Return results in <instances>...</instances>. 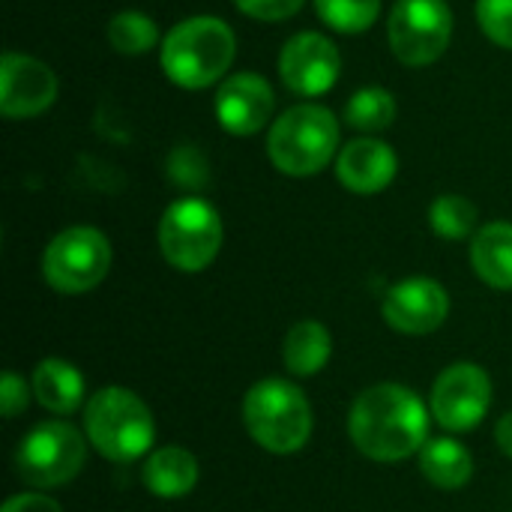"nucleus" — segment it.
Instances as JSON below:
<instances>
[{"instance_id":"nucleus-4","label":"nucleus","mask_w":512,"mask_h":512,"mask_svg":"<svg viewBox=\"0 0 512 512\" xmlns=\"http://www.w3.org/2000/svg\"><path fill=\"white\" fill-rule=\"evenodd\" d=\"M243 423L258 447L288 456L303 450L312 435V405L300 387L267 378L246 393Z\"/></svg>"},{"instance_id":"nucleus-5","label":"nucleus","mask_w":512,"mask_h":512,"mask_svg":"<svg viewBox=\"0 0 512 512\" xmlns=\"http://www.w3.org/2000/svg\"><path fill=\"white\" fill-rule=\"evenodd\" d=\"M87 441L117 465L141 459L156 435L150 408L126 387L99 390L84 411Z\"/></svg>"},{"instance_id":"nucleus-17","label":"nucleus","mask_w":512,"mask_h":512,"mask_svg":"<svg viewBox=\"0 0 512 512\" xmlns=\"http://www.w3.org/2000/svg\"><path fill=\"white\" fill-rule=\"evenodd\" d=\"M198 483V462L183 447H162L144 462V486L156 498H183Z\"/></svg>"},{"instance_id":"nucleus-15","label":"nucleus","mask_w":512,"mask_h":512,"mask_svg":"<svg viewBox=\"0 0 512 512\" xmlns=\"http://www.w3.org/2000/svg\"><path fill=\"white\" fill-rule=\"evenodd\" d=\"M399 171L396 150L378 138L348 141L336 156V177L354 195H378L384 192Z\"/></svg>"},{"instance_id":"nucleus-29","label":"nucleus","mask_w":512,"mask_h":512,"mask_svg":"<svg viewBox=\"0 0 512 512\" xmlns=\"http://www.w3.org/2000/svg\"><path fill=\"white\" fill-rule=\"evenodd\" d=\"M495 438H498V447L507 453L512 459V414L507 417H501L498 420V426H495Z\"/></svg>"},{"instance_id":"nucleus-25","label":"nucleus","mask_w":512,"mask_h":512,"mask_svg":"<svg viewBox=\"0 0 512 512\" xmlns=\"http://www.w3.org/2000/svg\"><path fill=\"white\" fill-rule=\"evenodd\" d=\"M477 21L495 45L512 51V0H477Z\"/></svg>"},{"instance_id":"nucleus-18","label":"nucleus","mask_w":512,"mask_h":512,"mask_svg":"<svg viewBox=\"0 0 512 512\" xmlns=\"http://www.w3.org/2000/svg\"><path fill=\"white\" fill-rule=\"evenodd\" d=\"M33 393L51 414H72L84 399V378L66 360H42L33 369Z\"/></svg>"},{"instance_id":"nucleus-19","label":"nucleus","mask_w":512,"mask_h":512,"mask_svg":"<svg viewBox=\"0 0 512 512\" xmlns=\"http://www.w3.org/2000/svg\"><path fill=\"white\" fill-rule=\"evenodd\" d=\"M420 471H423V477L432 486H438L444 492H456V489L471 483L474 459H471V453L459 441H453V438H432L420 450Z\"/></svg>"},{"instance_id":"nucleus-23","label":"nucleus","mask_w":512,"mask_h":512,"mask_svg":"<svg viewBox=\"0 0 512 512\" xmlns=\"http://www.w3.org/2000/svg\"><path fill=\"white\" fill-rule=\"evenodd\" d=\"M318 18L336 30V33H366L378 15H381V0H315Z\"/></svg>"},{"instance_id":"nucleus-16","label":"nucleus","mask_w":512,"mask_h":512,"mask_svg":"<svg viewBox=\"0 0 512 512\" xmlns=\"http://www.w3.org/2000/svg\"><path fill=\"white\" fill-rule=\"evenodd\" d=\"M471 264L486 285L512 291V222H489L474 234Z\"/></svg>"},{"instance_id":"nucleus-3","label":"nucleus","mask_w":512,"mask_h":512,"mask_svg":"<svg viewBox=\"0 0 512 512\" xmlns=\"http://www.w3.org/2000/svg\"><path fill=\"white\" fill-rule=\"evenodd\" d=\"M339 147V123L330 108L324 105H294L267 135L270 162L288 177H312L324 171Z\"/></svg>"},{"instance_id":"nucleus-27","label":"nucleus","mask_w":512,"mask_h":512,"mask_svg":"<svg viewBox=\"0 0 512 512\" xmlns=\"http://www.w3.org/2000/svg\"><path fill=\"white\" fill-rule=\"evenodd\" d=\"M0 408H3L6 420L18 417L27 408V387L15 372H6L3 381H0Z\"/></svg>"},{"instance_id":"nucleus-12","label":"nucleus","mask_w":512,"mask_h":512,"mask_svg":"<svg viewBox=\"0 0 512 512\" xmlns=\"http://www.w3.org/2000/svg\"><path fill=\"white\" fill-rule=\"evenodd\" d=\"M57 99V75L48 63L6 51L0 60V111L9 120H30L48 111Z\"/></svg>"},{"instance_id":"nucleus-2","label":"nucleus","mask_w":512,"mask_h":512,"mask_svg":"<svg viewBox=\"0 0 512 512\" xmlns=\"http://www.w3.org/2000/svg\"><path fill=\"white\" fill-rule=\"evenodd\" d=\"M237 54L234 30L216 15L183 18L168 30L159 48V63L168 81L183 90H204L225 78Z\"/></svg>"},{"instance_id":"nucleus-9","label":"nucleus","mask_w":512,"mask_h":512,"mask_svg":"<svg viewBox=\"0 0 512 512\" xmlns=\"http://www.w3.org/2000/svg\"><path fill=\"white\" fill-rule=\"evenodd\" d=\"M387 36L405 66H429L453 39V12L447 0H396Z\"/></svg>"},{"instance_id":"nucleus-22","label":"nucleus","mask_w":512,"mask_h":512,"mask_svg":"<svg viewBox=\"0 0 512 512\" xmlns=\"http://www.w3.org/2000/svg\"><path fill=\"white\" fill-rule=\"evenodd\" d=\"M108 42L120 54H144L159 42V27L150 15L126 9L108 21Z\"/></svg>"},{"instance_id":"nucleus-7","label":"nucleus","mask_w":512,"mask_h":512,"mask_svg":"<svg viewBox=\"0 0 512 512\" xmlns=\"http://www.w3.org/2000/svg\"><path fill=\"white\" fill-rule=\"evenodd\" d=\"M111 270V243L99 228L72 225L60 231L42 255V276L60 294H87Z\"/></svg>"},{"instance_id":"nucleus-13","label":"nucleus","mask_w":512,"mask_h":512,"mask_svg":"<svg viewBox=\"0 0 512 512\" xmlns=\"http://www.w3.org/2000/svg\"><path fill=\"white\" fill-rule=\"evenodd\" d=\"M381 312L393 330L408 333V336H426V333H435L447 321L450 297L435 279L414 276L387 291Z\"/></svg>"},{"instance_id":"nucleus-28","label":"nucleus","mask_w":512,"mask_h":512,"mask_svg":"<svg viewBox=\"0 0 512 512\" xmlns=\"http://www.w3.org/2000/svg\"><path fill=\"white\" fill-rule=\"evenodd\" d=\"M3 512H63L57 501L45 495H15L3 504Z\"/></svg>"},{"instance_id":"nucleus-10","label":"nucleus","mask_w":512,"mask_h":512,"mask_svg":"<svg viewBox=\"0 0 512 512\" xmlns=\"http://www.w3.org/2000/svg\"><path fill=\"white\" fill-rule=\"evenodd\" d=\"M492 405V381L474 363H453L432 390V417L450 432H471Z\"/></svg>"},{"instance_id":"nucleus-8","label":"nucleus","mask_w":512,"mask_h":512,"mask_svg":"<svg viewBox=\"0 0 512 512\" xmlns=\"http://www.w3.org/2000/svg\"><path fill=\"white\" fill-rule=\"evenodd\" d=\"M87 459L84 438L63 420L39 423L27 432L15 453L18 477L33 489H57L69 483Z\"/></svg>"},{"instance_id":"nucleus-11","label":"nucleus","mask_w":512,"mask_h":512,"mask_svg":"<svg viewBox=\"0 0 512 512\" xmlns=\"http://www.w3.org/2000/svg\"><path fill=\"white\" fill-rule=\"evenodd\" d=\"M339 48L315 30L294 33L279 51V78L297 96H324L339 81Z\"/></svg>"},{"instance_id":"nucleus-6","label":"nucleus","mask_w":512,"mask_h":512,"mask_svg":"<svg viewBox=\"0 0 512 512\" xmlns=\"http://www.w3.org/2000/svg\"><path fill=\"white\" fill-rule=\"evenodd\" d=\"M159 249L162 258L183 273L207 270L222 249L219 210L204 198L174 201L159 222Z\"/></svg>"},{"instance_id":"nucleus-14","label":"nucleus","mask_w":512,"mask_h":512,"mask_svg":"<svg viewBox=\"0 0 512 512\" xmlns=\"http://www.w3.org/2000/svg\"><path fill=\"white\" fill-rule=\"evenodd\" d=\"M276 108V96L267 78L255 72H234L216 90V117L231 135H255L261 132Z\"/></svg>"},{"instance_id":"nucleus-26","label":"nucleus","mask_w":512,"mask_h":512,"mask_svg":"<svg viewBox=\"0 0 512 512\" xmlns=\"http://www.w3.org/2000/svg\"><path fill=\"white\" fill-rule=\"evenodd\" d=\"M306 0H234V6L255 21H285L303 9Z\"/></svg>"},{"instance_id":"nucleus-1","label":"nucleus","mask_w":512,"mask_h":512,"mask_svg":"<svg viewBox=\"0 0 512 512\" xmlns=\"http://www.w3.org/2000/svg\"><path fill=\"white\" fill-rule=\"evenodd\" d=\"M348 432L354 447L372 462H402L429 441V411L402 384H375L351 408Z\"/></svg>"},{"instance_id":"nucleus-20","label":"nucleus","mask_w":512,"mask_h":512,"mask_svg":"<svg viewBox=\"0 0 512 512\" xmlns=\"http://www.w3.org/2000/svg\"><path fill=\"white\" fill-rule=\"evenodd\" d=\"M330 354H333V339L321 321H300L285 336L282 360L291 375L300 378L318 375L330 363Z\"/></svg>"},{"instance_id":"nucleus-24","label":"nucleus","mask_w":512,"mask_h":512,"mask_svg":"<svg viewBox=\"0 0 512 512\" xmlns=\"http://www.w3.org/2000/svg\"><path fill=\"white\" fill-rule=\"evenodd\" d=\"M477 207L465 195H441L429 207V225L444 240H462L477 228Z\"/></svg>"},{"instance_id":"nucleus-21","label":"nucleus","mask_w":512,"mask_h":512,"mask_svg":"<svg viewBox=\"0 0 512 512\" xmlns=\"http://www.w3.org/2000/svg\"><path fill=\"white\" fill-rule=\"evenodd\" d=\"M396 111H399V105H396L390 90H384V87H363V90H357L348 99L345 120L354 129L378 132V129H387L396 120Z\"/></svg>"}]
</instances>
